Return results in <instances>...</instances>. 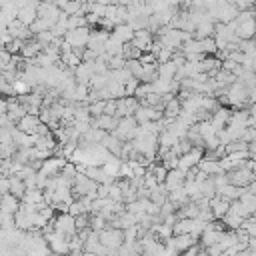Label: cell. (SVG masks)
Segmentation results:
<instances>
[{
	"label": "cell",
	"instance_id": "d590c367",
	"mask_svg": "<svg viewBox=\"0 0 256 256\" xmlns=\"http://www.w3.org/2000/svg\"><path fill=\"white\" fill-rule=\"evenodd\" d=\"M82 26H88V18H86V14H70V18H68V30L82 28Z\"/></svg>",
	"mask_w": 256,
	"mask_h": 256
},
{
	"label": "cell",
	"instance_id": "ac0fdd59",
	"mask_svg": "<svg viewBox=\"0 0 256 256\" xmlns=\"http://www.w3.org/2000/svg\"><path fill=\"white\" fill-rule=\"evenodd\" d=\"M242 192H244V186H236V184H232V182H228V184H224V186L218 188V194H220L222 198L230 200V202L236 200V198H240Z\"/></svg>",
	"mask_w": 256,
	"mask_h": 256
},
{
	"label": "cell",
	"instance_id": "6da1fadb",
	"mask_svg": "<svg viewBox=\"0 0 256 256\" xmlns=\"http://www.w3.org/2000/svg\"><path fill=\"white\" fill-rule=\"evenodd\" d=\"M228 96H230V106L232 108H250V102H248V96H250V88L238 78L236 82H232L228 88H226Z\"/></svg>",
	"mask_w": 256,
	"mask_h": 256
},
{
	"label": "cell",
	"instance_id": "277c9868",
	"mask_svg": "<svg viewBox=\"0 0 256 256\" xmlns=\"http://www.w3.org/2000/svg\"><path fill=\"white\" fill-rule=\"evenodd\" d=\"M48 240V246L52 252L56 254H70V238L58 230H50L48 234H44Z\"/></svg>",
	"mask_w": 256,
	"mask_h": 256
},
{
	"label": "cell",
	"instance_id": "8992f818",
	"mask_svg": "<svg viewBox=\"0 0 256 256\" xmlns=\"http://www.w3.org/2000/svg\"><path fill=\"white\" fill-rule=\"evenodd\" d=\"M60 14H62V8H60L58 4H54V2H46V0H42V2L38 4V16L44 18L50 26H54V24L58 22Z\"/></svg>",
	"mask_w": 256,
	"mask_h": 256
},
{
	"label": "cell",
	"instance_id": "5bb4252c",
	"mask_svg": "<svg viewBox=\"0 0 256 256\" xmlns=\"http://www.w3.org/2000/svg\"><path fill=\"white\" fill-rule=\"evenodd\" d=\"M230 116H232V110L228 108V106H220L216 112H212V124L220 130V128H226L228 126V122H230Z\"/></svg>",
	"mask_w": 256,
	"mask_h": 256
},
{
	"label": "cell",
	"instance_id": "5b68a950",
	"mask_svg": "<svg viewBox=\"0 0 256 256\" xmlns=\"http://www.w3.org/2000/svg\"><path fill=\"white\" fill-rule=\"evenodd\" d=\"M136 128H138V120H136L134 114H130V116H124V118L118 120V128L114 130V134L122 140H134Z\"/></svg>",
	"mask_w": 256,
	"mask_h": 256
},
{
	"label": "cell",
	"instance_id": "9a60e30c",
	"mask_svg": "<svg viewBox=\"0 0 256 256\" xmlns=\"http://www.w3.org/2000/svg\"><path fill=\"white\" fill-rule=\"evenodd\" d=\"M20 206H22V200H20L18 196H14L12 192H8V194H2V202H0V208H2V212H10V214H16V212L20 210Z\"/></svg>",
	"mask_w": 256,
	"mask_h": 256
},
{
	"label": "cell",
	"instance_id": "52a82bcc",
	"mask_svg": "<svg viewBox=\"0 0 256 256\" xmlns=\"http://www.w3.org/2000/svg\"><path fill=\"white\" fill-rule=\"evenodd\" d=\"M204 154H206V150H204V148L194 146L190 152L180 154V164H178V168H182L184 172H188L190 168H194V166H198V164H200V160L204 158Z\"/></svg>",
	"mask_w": 256,
	"mask_h": 256
},
{
	"label": "cell",
	"instance_id": "3957f363",
	"mask_svg": "<svg viewBox=\"0 0 256 256\" xmlns=\"http://www.w3.org/2000/svg\"><path fill=\"white\" fill-rule=\"evenodd\" d=\"M52 226H54V230L66 234L68 238L78 232V228H76V216H72L70 212H60L56 218H52Z\"/></svg>",
	"mask_w": 256,
	"mask_h": 256
},
{
	"label": "cell",
	"instance_id": "30bf717a",
	"mask_svg": "<svg viewBox=\"0 0 256 256\" xmlns=\"http://www.w3.org/2000/svg\"><path fill=\"white\" fill-rule=\"evenodd\" d=\"M90 32L92 28L90 26H82V28H74V30H68L66 32V40L72 44V46H88V40H90Z\"/></svg>",
	"mask_w": 256,
	"mask_h": 256
},
{
	"label": "cell",
	"instance_id": "cb8c5ba5",
	"mask_svg": "<svg viewBox=\"0 0 256 256\" xmlns=\"http://www.w3.org/2000/svg\"><path fill=\"white\" fill-rule=\"evenodd\" d=\"M36 18H38V6H24V8H20V12H18V20H20L22 24H26V26H30Z\"/></svg>",
	"mask_w": 256,
	"mask_h": 256
},
{
	"label": "cell",
	"instance_id": "603a6c76",
	"mask_svg": "<svg viewBox=\"0 0 256 256\" xmlns=\"http://www.w3.org/2000/svg\"><path fill=\"white\" fill-rule=\"evenodd\" d=\"M214 80H216V84H218V88H228L232 82H236L238 80V76L234 74V72H228V70H224V68H220L218 72H216V76H214Z\"/></svg>",
	"mask_w": 256,
	"mask_h": 256
},
{
	"label": "cell",
	"instance_id": "8d00e7d4",
	"mask_svg": "<svg viewBox=\"0 0 256 256\" xmlns=\"http://www.w3.org/2000/svg\"><path fill=\"white\" fill-rule=\"evenodd\" d=\"M110 78H114V80L126 84V82L132 78V72L128 70V66H126V68H118V70H110Z\"/></svg>",
	"mask_w": 256,
	"mask_h": 256
},
{
	"label": "cell",
	"instance_id": "ba28073f",
	"mask_svg": "<svg viewBox=\"0 0 256 256\" xmlns=\"http://www.w3.org/2000/svg\"><path fill=\"white\" fill-rule=\"evenodd\" d=\"M66 162H68V158H66V156H58V154H54V156H50V158L42 160V168H40L38 172H44V174H48V176L60 174V172H62V168L66 166Z\"/></svg>",
	"mask_w": 256,
	"mask_h": 256
},
{
	"label": "cell",
	"instance_id": "b9f144b4",
	"mask_svg": "<svg viewBox=\"0 0 256 256\" xmlns=\"http://www.w3.org/2000/svg\"><path fill=\"white\" fill-rule=\"evenodd\" d=\"M30 28H32V32H34V34H38V32H44V30H48V28H52V26H50L44 18H40V16H38V18L30 24Z\"/></svg>",
	"mask_w": 256,
	"mask_h": 256
},
{
	"label": "cell",
	"instance_id": "83f0119b",
	"mask_svg": "<svg viewBox=\"0 0 256 256\" xmlns=\"http://www.w3.org/2000/svg\"><path fill=\"white\" fill-rule=\"evenodd\" d=\"M158 140H160L162 146H166V148H174V146L180 142V136L166 128V130H162V132L158 134Z\"/></svg>",
	"mask_w": 256,
	"mask_h": 256
},
{
	"label": "cell",
	"instance_id": "2e32d148",
	"mask_svg": "<svg viewBox=\"0 0 256 256\" xmlns=\"http://www.w3.org/2000/svg\"><path fill=\"white\" fill-rule=\"evenodd\" d=\"M210 206H212L214 216H216L218 220H222L224 214L230 210V200H226V198H222L220 194H216L214 198H210Z\"/></svg>",
	"mask_w": 256,
	"mask_h": 256
},
{
	"label": "cell",
	"instance_id": "7a4b0ae2",
	"mask_svg": "<svg viewBox=\"0 0 256 256\" xmlns=\"http://www.w3.org/2000/svg\"><path fill=\"white\" fill-rule=\"evenodd\" d=\"M100 242L110 248V254H118V248L126 242L124 230H122V228H116V226H106V228L100 232Z\"/></svg>",
	"mask_w": 256,
	"mask_h": 256
},
{
	"label": "cell",
	"instance_id": "ab89813d",
	"mask_svg": "<svg viewBox=\"0 0 256 256\" xmlns=\"http://www.w3.org/2000/svg\"><path fill=\"white\" fill-rule=\"evenodd\" d=\"M88 108H90L92 116H100V114L106 112V100H94V102L88 104Z\"/></svg>",
	"mask_w": 256,
	"mask_h": 256
},
{
	"label": "cell",
	"instance_id": "ee69618b",
	"mask_svg": "<svg viewBox=\"0 0 256 256\" xmlns=\"http://www.w3.org/2000/svg\"><path fill=\"white\" fill-rule=\"evenodd\" d=\"M172 56H174V50H170V48H166V46H162L160 52L156 54L158 62H168V60H172Z\"/></svg>",
	"mask_w": 256,
	"mask_h": 256
},
{
	"label": "cell",
	"instance_id": "74e56055",
	"mask_svg": "<svg viewBox=\"0 0 256 256\" xmlns=\"http://www.w3.org/2000/svg\"><path fill=\"white\" fill-rule=\"evenodd\" d=\"M34 38H36V40L46 48L48 44H52V40H54L56 36H54V32H52V28H48V30H44V32H38Z\"/></svg>",
	"mask_w": 256,
	"mask_h": 256
},
{
	"label": "cell",
	"instance_id": "9c48e42d",
	"mask_svg": "<svg viewBox=\"0 0 256 256\" xmlns=\"http://www.w3.org/2000/svg\"><path fill=\"white\" fill-rule=\"evenodd\" d=\"M228 178H230V182L236 184V186H248V184L256 178V174H254L248 166H238V168H234V170L228 172Z\"/></svg>",
	"mask_w": 256,
	"mask_h": 256
},
{
	"label": "cell",
	"instance_id": "f1b7e54d",
	"mask_svg": "<svg viewBox=\"0 0 256 256\" xmlns=\"http://www.w3.org/2000/svg\"><path fill=\"white\" fill-rule=\"evenodd\" d=\"M176 72H178V66H176L172 60H168V62H158V76H162V78H174Z\"/></svg>",
	"mask_w": 256,
	"mask_h": 256
},
{
	"label": "cell",
	"instance_id": "7dc6e473",
	"mask_svg": "<svg viewBox=\"0 0 256 256\" xmlns=\"http://www.w3.org/2000/svg\"><path fill=\"white\" fill-rule=\"evenodd\" d=\"M110 186H112V184H98V198L110 196Z\"/></svg>",
	"mask_w": 256,
	"mask_h": 256
},
{
	"label": "cell",
	"instance_id": "e575fe53",
	"mask_svg": "<svg viewBox=\"0 0 256 256\" xmlns=\"http://www.w3.org/2000/svg\"><path fill=\"white\" fill-rule=\"evenodd\" d=\"M200 48H202V52H204V54H210V56H216V52H218V46H216L214 36L202 38V40H200Z\"/></svg>",
	"mask_w": 256,
	"mask_h": 256
},
{
	"label": "cell",
	"instance_id": "44dd1931",
	"mask_svg": "<svg viewBox=\"0 0 256 256\" xmlns=\"http://www.w3.org/2000/svg\"><path fill=\"white\" fill-rule=\"evenodd\" d=\"M236 34L240 38H254L256 36V18H250V20H244V22H238V30Z\"/></svg>",
	"mask_w": 256,
	"mask_h": 256
},
{
	"label": "cell",
	"instance_id": "7bdbcfd3",
	"mask_svg": "<svg viewBox=\"0 0 256 256\" xmlns=\"http://www.w3.org/2000/svg\"><path fill=\"white\" fill-rule=\"evenodd\" d=\"M24 44H26V40H22V38H14L8 46H4V48H8L12 54H20L22 52V48H24Z\"/></svg>",
	"mask_w": 256,
	"mask_h": 256
},
{
	"label": "cell",
	"instance_id": "7402d4cb",
	"mask_svg": "<svg viewBox=\"0 0 256 256\" xmlns=\"http://www.w3.org/2000/svg\"><path fill=\"white\" fill-rule=\"evenodd\" d=\"M112 34L118 38V40H122L124 44L126 42H132V38H134V28L126 22V24H116L114 26V30H112Z\"/></svg>",
	"mask_w": 256,
	"mask_h": 256
},
{
	"label": "cell",
	"instance_id": "681fc988",
	"mask_svg": "<svg viewBox=\"0 0 256 256\" xmlns=\"http://www.w3.org/2000/svg\"><path fill=\"white\" fill-rule=\"evenodd\" d=\"M118 4H122V6H130V4H134V0H118Z\"/></svg>",
	"mask_w": 256,
	"mask_h": 256
},
{
	"label": "cell",
	"instance_id": "8fae6325",
	"mask_svg": "<svg viewBox=\"0 0 256 256\" xmlns=\"http://www.w3.org/2000/svg\"><path fill=\"white\" fill-rule=\"evenodd\" d=\"M140 106V100L136 96H124V98H118V110H116V116L118 118H124V116H130L136 112V108Z\"/></svg>",
	"mask_w": 256,
	"mask_h": 256
},
{
	"label": "cell",
	"instance_id": "ffe728a7",
	"mask_svg": "<svg viewBox=\"0 0 256 256\" xmlns=\"http://www.w3.org/2000/svg\"><path fill=\"white\" fill-rule=\"evenodd\" d=\"M168 200H172L180 208V206H184V204L190 202V194H188V190L184 186H178V188H174V190L168 192Z\"/></svg>",
	"mask_w": 256,
	"mask_h": 256
},
{
	"label": "cell",
	"instance_id": "4fadbf2b",
	"mask_svg": "<svg viewBox=\"0 0 256 256\" xmlns=\"http://www.w3.org/2000/svg\"><path fill=\"white\" fill-rule=\"evenodd\" d=\"M40 122H42V120H40L38 114H30V112H26V114L18 120V128L24 130V132H28V134H36Z\"/></svg>",
	"mask_w": 256,
	"mask_h": 256
},
{
	"label": "cell",
	"instance_id": "bcb514c9",
	"mask_svg": "<svg viewBox=\"0 0 256 256\" xmlns=\"http://www.w3.org/2000/svg\"><path fill=\"white\" fill-rule=\"evenodd\" d=\"M10 192V176H2L0 178V194H8Z\"/></svg>",
	"mask_w": 256,
	"mask_h": 256
},
{
	"label": "cell",
	"instance_id": "4316f807",
	"mask_svg": "<svg viewBox=\"0 0 256 256\" xmlns=\"http://www.w3.org/2000/svg\"><path fill=\"white\" fill-rule=\"evenodd\" d=\"M180 112H182V100H180L178 96H174L170 102H166V106H164V116H168V118H178Z\"/></svg>",
	"mask_w": 256,
	"mask_h": 256
},
{
	"label": "cell",
	"instance_id": "60d3db41",
	"mask_svg": "<svg viewBox=\"0 0 256 256\" xmlns=\"http://www.w3.org/2000/svg\"><path fill=\"white\" fill-rule=\"evenodd\" d=\"M62 10H64L66 14H84V12H82V4L76 2V0H68V2L62 6Z\"/></svg>",
	"mask_w": 256,
	"mask_h": 256
},
{
	"label": "cell",
	"instance_id": "484cf974",
	"mask_svg": "<svg viewBox=\"0 0 256 256\" xmlns=\"http://www.w3.org/2000/svg\"><path fill=\"white\" fill-rule=\"evenodd\" d=\"M244 220H246V218H242L240 214H236V212H230V210H228V212L224 214V218H222L224 226H226V228H230V230H238V228L244 224Z\"/></svg>",
	"mask_w": 256,
	"mask_h": 256
},
{
	"label": "cell",
	"instance_id": "f6af8a7d",
	"mask_svg": "<svg viewBox=\"0 0 256 256\" xmlns=\"http://www.w3.org/2000/svg\"><path fill=\"white\" fill-rule=\"evenodd\" d=\"M138 86H140V80L132 76V78L126 82V96H134V94H136V90H138Z\"/></svg>",
	"mask_w": 256,
	"mask_h": 256
},
{
	"label": "cell",
	"instance_id": "e0dca14e",
	"mask_svg": "<svg viewBox=\"0 0 256 256\" xmlns=\"http://www.w3.org/2000/svg\"><path fill=\"white\" fill-rule=\"evenodd\" d=\"M118 116H114V114H100V116H96V124H98V128H102V130H106V132H114L116 128H118Z\"/></svg>",
	"mask_w": 256,
	"mask_h": 256
},
{
	"label": "cell",
	"instance_id": "d6986e66",
	"mask_svg": "<svg viewBox=\"0 0 256 256\" xmlns=\"http://www.w3.org/2000/svg\"><path fill=\"white\" fill-rule=\"evenodd\" d=\"M214 26H216V22H214L212 18H206V20H202V22L196 26V30H194V38L202 40V38L214 36Z\"/></svg>",
	"mask_w": 256,
	"mask_h": 256
},
{
	"label": "cell",
	"instance_id": "7c38bea8",
	"mask_svg": "<svg viewBox=\"0 0 256 256\" xmlns=\"http://www.w3.org/2000/svg\"><path fill=\"white\" fill-rule=\"evenodd\" d=\"M184 182H186V172L182 168H172V170H168V176L164 180V186L170 192V190H174L178 186H184Z\"/></svg>",
	"mask_w": 256,
	"mask_h": 256
},
{
	"label": "cell",
	"instance_id": "f546056e",
	"mask_svg": "<svg viewBox=\"0 0 256 256\" xmlns=\"http://www.w3.org/2000/svg\"><path fill=\"white\" fill-rule=\"evenodd\" d=\"M194 126H196V130L204 136V140H206V138H210V136H214V134L218 132V128L212 124V120H202V122H196Z\"/></svg>",
	"mask_w": 256,
	"mask_h": 256
},
{
	"label": "cell",
	"instance_id": "d6a6232c",
	"mask_svg": "<svg viewBox=\"0 0 256 256\" xmlns=\"http://www.w3.org/2000/svg\"><path fill=\"white\" fill-rule=\"evenodd\" d=\"M108 90H110L112 98H124V96H126V84H122V82H118V80H114V78H110Z\"/></svg>",
	"mask_w": 256,
	"mask_h": 256
},
{
	"label": "cell",
	"instance_id": "4dcf8cb0",
	"mask_svg": "<svg viewBox=\"0 0 256 256\" xmlns=\"http://www.w3.org/2000/svg\"><path fill=\"white\" fill-rule=\"evenodd\" d=\"M108 82H110V72H106V74H92L90 88L92 90H102V88L108 86Z\"/></svg>",
	"mask_w": 256,
	"mask_h": 256
},
{
	"label": "cell",
	"instance_id": "836d02e7",
	"mask_svg": "<svg viewBox=\"0 0 256 256\" xmlns=\"http://www.w3.org/2000/svg\"><path fill=\"white\" fill-rule=\"evenodd\" d=\"M230 212H236V214H240L242 218H250V216H252V212L248 210V206H246L240 198H236V200L230 202Z\"/></svg>",
	"mask_w": 256,
	"mask_h": 256
},
{
	"label": "cell",
	"instance_id": "c3c4849f",
	"mask_svg": "<svg viewBox=\"0 0 256 256\" xmlns=\"http://www.w3.org/2000/svg\"><path fill=\"white\" fill-rule=\"evenodd\" d=\"M248 102H250V106H252V104H256V86H254V88H250V96H248Z\"/></svg>",
	"mask_w": 256,
	"mask_h": 256
},
{
	"label": "cell",
	"instance_id": "f35d334b",
	"mask_svg": "<svg viewBox=\"0 0 256 256\" xmlns=\"http://www.w3.org/2000/svg\"><path fill=\"white\" fill-rule=\"evenodd\" d=\"M134 116H136L138 124H146V122H150V112H148V106H146V104H140V106L136 108Z\"/></svg>",
	"mask_w": 256,
	"mask_h": 256
},
{
	"label": "cell",
	"instance_id": "1f68e13d",
	"mask_svg": "<svg viewBox=\"0 0 256 256\" xmlns=\"http://www.w3.org/2000/svg\"><path fill=\"white\" fill-rule=\"evenodd\" d=\"M194 230V218H178L174 224V234H186Z\"/></svg>",
	"mask_w": 256,
	"mask_h": 256
},
{
	"label": "cell",
	"instance_id": "d4e9b609",
	"mask_svg": "<svg viewBox=\"0 0 256 256\" xmlns=\"http://www.w3.org/2000/svg\"><path fill=\"white\" fill-rule=\"evenodd\" d=\"M22 202H28V204H42V202H46L44 200V190L42 188H28L26 190V194H24V198H22Z\"/></svg>",
	"mask_w": 256,
	"mask_h": 256
}]
</instances>
